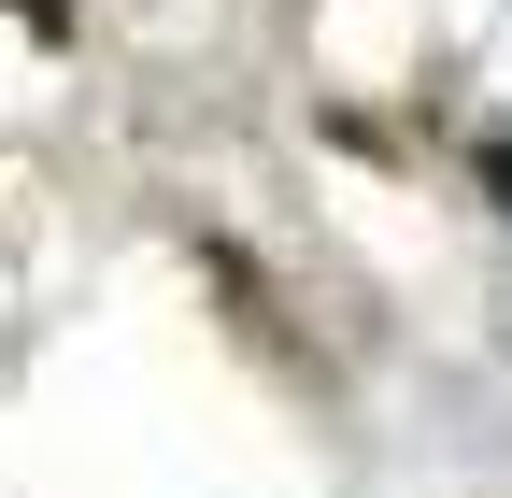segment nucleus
<instances>
[{
  "instance_id": "1",
  "label": "nucleus",
  "mask_w": 512,
  "mask_h": 498,
  "mask_svg": "<svg viewBox=\"0 0 512 498\" xmlns=\"http://www.w3.org/2000/svg\"><path fill=\"white\" fill-rule=\"evenodd\" d=\"M484 185H498V214H512V143H484Z\"/></svg>"
},
{
  "instance_id": "2",
  "label": "nucleus",
  "mask_w": 512,
  "mask_h": 498,
  "mask_svg": "<svg viewBox=\"0 0 512 498\" xmlns=\"http://www.w3.org/2000/svg\"><path fill=\"white\" fill-rule=\"evenodd\" d=\"M15 15H29V29H72V0H15Z\"/></svg>"
}]
</instances>
